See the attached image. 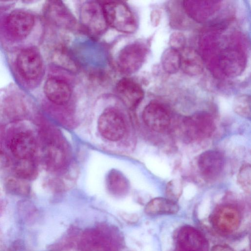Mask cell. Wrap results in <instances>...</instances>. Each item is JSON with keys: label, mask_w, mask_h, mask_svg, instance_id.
<instances>
[{"label": "cell", "mask_w": 251, "mask_h": 251, "mask_svg": "<svg viewBox=\"0 0 251 251\" xmlns=\"http://www.w3.org/2000/svg\"><path fill=\"white\" fill-rule=\"evenodd\" d=\"M239 35H233L228 43L221 48L218 32L213 33L202 49L203 55L213 71L228 77L239 76L244 72L247 57Z\"/></svg>", "instance_id": "cell-1"}, {"label": "cell", "mask_w": 251, "mask_h": 251, "mask_svg": "<svg viewBox=\"0 0 251 251\" xmlns=\"http://www.w3.org/2000/svg\"><path fill=\"white\" fill-rule=\"evenodd\" d=\"M108 26L126 34L137 27L135 17L129 6L122 1H103L101 3Z\"/></svg>", "instance_id": "cell-2"}, {"label": "cell", "mask_w": 251, "mask_h": 251, "mask_svg": "<svg viewBox=\"0 0 251 251\" xmlns=\"http://www.w3.org/2000/svg\"><path fill=\"white\" fill-rule=\"evenodd\" d=\"M181 126L184 138L190 142L208 138L215 129L213 117L205 111L198 112L184 118Z\"/></svg>", "instance_id": "cell-3"}, {"label": "cell", "mask_w": 251, "mask_h": 251, "mask_svg": "<svg viewBox=\"0 0 251 251\" xmlns=\"http://www.w3.org/2000/svg\"><path fill=\"white\" fill-rule=\"evenodd\" d=\"M148 52L147 45L136 41L128 44L119 52L116 64L119 70L125 74H133L142 67Z\"/></svg>", "instance_id": "cell-4"}, {"label": "cell", "mask_w": 251, "mask_h": 251, "mask_svg": "<svg viewBox=\"0 0 251 251\" xmlns=\"http://www.w3.org/2000/svg\"><path fill=\"white\" fill-rule=\"evenodd\" d=\"M80 20L84 29L92 35L102 34L108 26L102 5L98 1L89 0L82 4Z\"/></svg>", "instance_id": "cell-5"}, {"label": "cell", "mask_w": 251, "mask_h": 251, "mask_svg": "<svg viewBox=\"0 0 251 251\" xmlns=\"http://www.w3.org/2000/svg\"><path fill=\"white\" fill-rule=\"evenodd\" d=\"M98 129L101 135L106 139L117 141L124 136L126 126L121 114L114 109H108L100 116Z\"/></svg>", "instance_id": "cell-6"}, {"label": "cell", "mask_w": 251, "mask_h": 251, "mask_svg": "<svg viewBox=\"0 0 251 251\" xmlns=\"http://www.w3.org/2000/svg\"><path fill=\"white\" fill-rule=\"evenodd\" d=\"M212 226L218 231L229 233L236 230L240 224V215L238 210L231 205L218 206L210 216Z\"/></svg>", "instance_id": "cell-7"}, {"label": "cell", "mask_w": 251, "mask_h": 251, "mask_svg": "<svg viewBox=\"0 0 251 251\" xmlns=\"http://www.w3.org/2000/svg\"><path fill=\"white\" fill-rule=\"evenodd\" d=\"M17 66L21 75L27 80H35L42 74V59L39 51L34 49L22 51L17 57Z\"/></svg>", "instance_id": "cell-8"}, {"label": "cell", "mask_w": 251, "mask_h": 251, "mask_svg": "<svg viewBox=\"0 0 251 251\" xmlns=\"http://www.w3.org/2000/svg\"><path fill=\"white\" fill-rule=\"evenodd\" d=\"M142 118L150 129L160 132L168 129L172 121L169 110L163 105L156 101H151L146 106Z\"/></svg>", "instance_id": "cell-9"}, {"label": "cell", "mask_w": 251, "mask_h": 251, "mask_svg": "<svg viewBox=\"0 0 251 251\" xmlns=\"http://www.w3.org/2000/svg\"><path fill=\"white\" fill-rule=\"evenodd\" d=\"M197 165L203 179L212 181L218 178L222 174L225 166V158L219 151L208 150L199 155Z\"/></svg>", "instance_id": "cell-10"}, {"label": "cell", "mask_w": 251, "mask_h": 251, "mask_svg": "<svg viewBox=\"0 0 251 251\" xmlns=\"http://www.w3.org/2000/svg\"><path fill=\"white\" fill-rule=\"evenodd\" d=\"M220 0H183V8L190 19L203 23L214 15L222 7Z\"/></svg>", "instance_id": "cell-11"}, {"label": "cell", "mask_w": 251, "mask_h": 251, "mask_svg": "<svg viewBox=\"0 0 251 251\" xmlns=\"http://www.w3.org/2000/svg\"><path fill=\"white\" fill-rule=\"evenodd\" d=\"M178 251H208V243L203 234L197 228L185 226L178 230L176 235Z\"/></svg>", "instance_id": "cell-12"}, {"label": "cell", "mask_w": 251, "mask_h": 251, "mask_svg": "<svg viewBox=\"0 0 251 251\" xmlns=\"http://www.w3.org/2000/svg\"><path fill=\"white\" fill-rule=\"evenodd\" d=\"M45 14L55 25L63 29L71 30L75 27V17L69 9L61 1H49L45 7Z\"/></svg>", "instance_id": "cell-13"}, {"label": "cell", "mask_w": 251, "mask_h": 251, "mask_svg": "<svg viewBox=\"0 0 251 251\" xmlns=\"http://www.w3.org/2000/svg\"><path fill=\"white\" fill-rule=\"evenodd\" d=\"M117 95L129 108H135L144 98V92L140 85L128 77L120 79L116 86Z\"/></svg>", "instance_id": "cell-14"}, {"label": "cell", "mask_w": 251, "mask_h": 251, "mask_svg": "<svg viewBox=\"0 0 251 251\" xmlns=\"http://www.w3.org/2000/svg\"><path fill=\"white\" fill-rule=\"evenodd\" d=\"M9 148L13 155L19 159H30L36 151V144L31 133L22 131L12 137Z\"/></svg>", "instance_id": "cell-15"}, {"label": "cell", "mask_w": 251, "mask_h": 251, "mask_svg": "<svg viewBox=\"0 0 251 251\" xmlns=\"http://www.w3.org/2000/svg\"><path fill=\"white\" fill-rule=\"evenodd\" d=\"M7 26L14 36L24 38L30 32L34 24L33 16L29 13L22 10L11 12L7 19Z\"/></svg>", "instance_id": "cell-16"}, {"label": "cell", "mask_w": 251, "mask_h": 251, "mask_svg": "<svg viewBox=\"0 0 251 251\" xmlns=\"http://www.w3.org/2000/svg\"><path fill=\"white\" fill-rule=\"evenodd\" d=\"M44 91L50 101L58 105L68 102L72 95L69 85L64 80L56 77H51L46 80Z\"/></svg>", "instance_id": "cell-17"}, {"label": "cell", "mask_w": 251, "mask_h": 251, "mask_svg": "<svg viewBox=\"0 0 251 251\" xmlns=\"http://www.w3.org/2000/svg\"><path fill=\"white\" fill-rule=\"evenodd\" d=\"M181 50L180 68L183 72L190 76L201 74L204 69V61L200 54L190 47H184Z\"/></svg>", "instance_id": "cell-18"}, {"label": "cell", "mask_w": 251, "mask_h": 251, "mask_svg": "<svg viewBox=\"0 0 251 251\" xmlns=\"http://www.w3.org/2000/svg\"><path fill=\"white\" fill-rule=\"evenodd\" d=\"M178 210L176 202L163 197L151 200L145 208V212L149 215H172L177 213Z\"/></svg>", "instance_id": "cell-19"}, {"label": "cell", "mask_w": 251, "mask_h": 251, "mask_svg": "<svg viewBox=\"0 0 251 251\" xmlns=\"http://www.w3.org/2000/svg\"><path fill=\"white\" fill-rule=\"evenodd\" d=\"M108 190L115 195L121 196L126 194L128 189L127 179L120 172L111 171L106 178Z\"/></svg>", "instance_id": "cell-20"}, {"label": "cell", "mask_w": 251, "mask_h": 251, "mask_svg": "<svg viewBox=\"0 0 251 251\" xmlns=\"http://www.w3.org/2000/svg\"><path fill=\"white\" fill-rule=\"evenodd\" d=\"M161 64L163 70L169 74H174L180 68V52L174 49L168 48L162 53Z\"/></svg>", "instance_id": "cell-21"}, {"label": "cell", "mask_w": 251, "mask_h": 251, "mask_svg": "<svg viewBox=\"0 0 251 251\" xmlns=\"http://www.w3.org/2000/svg\"><path fill=\"white\" fill-rule=\"evenodd\" d=\"M16 177L23 180H31L36 178L38 170L31 159H19L14 167Z\"/></svg>", "instance_id": "cell-22"}, {"label": "cell", "mask_w": 251, "mask_h": 251, "mask_svg": "<svg viewBox=\"0 0 251 251\" xmlns=\"http://www.w3.org/2000/svg\"><path fill=\"white\" fill-rule=\"evenodd\" d=\"M170 14V24L174 28L181 29L186 26L187 21L182 4L171 3L168 7Z\"/></svg>", "instance_id": "cell-23"}, {"label": "cell", "mask_w": 251, "mask_h": 251, "mask_svg": "<svg viewBox=\"0 0 251 251\" xmlns=\"http://www.w3.org/2000/svg\"><path fill=\"white\" fill-rule=\"evenodd\" d=\"M5 187L8 193L19 196H26L30 191L29 185L17 177H9L5 181Z\"/></svg>", "instance_id": "cell-24"}, {"label": "cell", "mask_w": 251, "mask_h": 251, "mask_svg": "<svg viewBox=\"0 0 251 251\" xmlns=\"http://www.w3.org/2000/svg\"><path fill=\"white\" fill-rule=\"evenodd\" d=\"M233 109L237 115L250 120L251 117V96L242 94L236 97L233 102Z\"/></svg>", "instance_id": "cell-25"}, {"label": "cell", "mask_w": 251, "mask_h": 251, "mask_svg": "<svg viewBox=\"0 0 251 251\" xmlns=\"http://www.w3.org/2000/svg\"><path fill=\"white\" fill-rule=\"evenodd\" d=\"M237 183L240 188L247 193L250 194L251 190V166L249 164L243 165L239 170L237 178Z\"/></svg>", "instance_id": "cell-26"}, {"label": "cell", "mask_w": 251, "mask_h": 251, "mask_svg": "<svg viewBox=\"0 0 251 251\" xmlns=\"http://www.w3.org/2000/svg\"><path fill=\"white\" fill-rule=\"evenodd\" d=\"M182 192V185L178 179H172L166 185V194L167 198L174 201H176L180 198Z\"/></svg>", "instance_id": "cell-27"}, {"label": "cell", "mask_w": 251, "mask_h": 251, "mask_svg": "<svg viewBox=\"0 0 251 251\" xmlns=\"http://www.w3.org/2000/svg\"><path fill=\"white\" fill-rule=\"evenodd\" d=\"M186 39L184 35L180 31H175L169 37V44L170 48L176 50H182L185 47Z\"/></svg>", "instance_id": "cell-28"}, {"label": "cell", "mask_w": 251, "mask_h": 251, "mask_svg": "<svg viewBox=\"0 0 251 251\" xmlns=\"http://www.w3.org/2000/svg\"><path fill=\"white\" fill-rule=\"evenodd\" d=\"M150 19L152 26H157L159 25L161 19L160 11L156 9L152 10L151 13Z\"/></svg>", "instance_id": "cell-29"}, {"label": "cell", "mask_w": 251, "mask_h": 251, "mask_svg": "<svg viewBox=\"0 0 251 251\" xmlns=\"http://www.w3.org/2000/svg\"><path fill=\"white\" fill-rule=\"evenodd\" d=\"M7 251H25L24 244L20 241H16L11 244Z\"/></svg>", "instance_id": "cell-30"}, {"label": "cell", "mask_w": 251, "mask_h": 251, "mask_svg": "<svg viewBox=\"0 0 251 251\" xmlns=\"http://www.w3.org/2000/svg\"><path fill=\"white\" fill-rule=\"evenodd\" d=\"M212 251H234L231 248L224 245H217L214 246Z\"/></svg>", "instance_id": "cell-31"}, {"label": "cell", "mask_w": 251, "mask_h": 251, "mask_svg": "<svg viewBox=\"0 0 251 251\" xmlns=\"http://www.w3.org/2000/svg\"><path fill=\"white\" fill-rule=\"evenodd\" d=\"M8 164L6 156L2 152H0V170L6 167Z\"/></svg>", "instance_id": "cell-32"}]
</instances>
